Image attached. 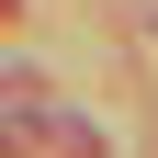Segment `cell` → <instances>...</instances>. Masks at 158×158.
Segmentation results:
<instances>
[{
  "label": "cell",
  "mask_w": 158,
  "mask_h": 158,
  "mask_svg": "<svg viewBox=\"0 0 158 158\" xmlns=\"http://www.w3.org/2000/svg\"><path fill=\"white\" fill-rule=\"evenodd\" d=\"M0 11H11V0H0Z\"/></svg>",
  "instance_id": "6da1fadb"
}]
</instances>
